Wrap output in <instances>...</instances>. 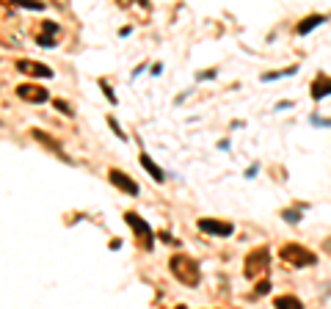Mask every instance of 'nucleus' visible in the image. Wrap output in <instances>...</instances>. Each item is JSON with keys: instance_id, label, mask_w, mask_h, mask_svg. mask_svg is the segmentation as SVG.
<instances>
[{"instance_id": "9", "label": "nucleus", "mask_w": 331, "mask_h": 309, "mask_svg": "<svg viewBox=\"0 0 331 309\" xmlns=\"http://www.w3.org/2000/svg\"><path fill=\"white\" fill-rule=\"evenodd\" d=\"M138 160H141V166L149 171V174H152V180H155V183H163V169L157 166L155 160H152V157H149L147 152H141V157H138Z\"/></svg>"}, {"instance_id": "10", "label": "nucleus", "mask_w": 331, "mask_h": 309, "mask_svg": "<svg viewBox=\"0 0 331 309\" xmlns=\"http://www.w3.org/2000/svg\"><path fill=\"white\" fill-rule=\"evenodd\" d=\"M329 94H331V80L329 77H317L315 86H312V97L323 99V97H329Z\"/></svg>"}, {"instance_id": "14", "label": "nucleus", "mask_w": 331, "mask_h": 309, "mask_svg": "<svg viewBox=\"0 0 331 309\" xmlns=\"http://www.w3.org/2000/svg\"><path fill=\"white\" fill-rule=\"evenodd\" d=\"M276 307L279 309H298L301 301H298L296 295H279V298H276Z\"/></svg>"}, {"instance_id": "7", "label": "nucleus", "mask_w": 331, "mask_h": 309, "mask_svg": "<svg viewBox=\"0 0 331 309\" xmlns=\"http://www.w3.org/2000/svg\"><path fill=\"white\" fill-rule=\"evenodd\" d=\"M17 66H20V72H25V75H33V77H53V69H50V66H42V63L20 61Z\"/></svg>"}, {"instance_id": "17", "label": "nucleus", "mask_w": 331, "mask_h": 309, "mask_svg": "<svg viewBox=\"0 0 331 309\" xmlns=\"http://www.w3.org/2000/svg\"><path fill=\"white\" fill-rule=\"evenodd\" d=\"M296 69H287V72H268V75L262 77V80H273V77H287V75H293Z\"/></svg>"}, {"instance_id": "18", "label": "nucleus", "mask_w": 331, "mask_h": 309, "mask_svg": "<svg viewBox=\"0 0 331 309\" xmlns=\"http://www.w3.org/2000/svg\"><path fill=\"white\" fill-rule=\"evenodd\" d=\"M56 108H58V111L63 113V116H72V108L66 105V102H63V99H56Z\"/></svg>"}, {"instance_id": "12", "label": "nucleus", "mask_w": 331, "mask_h": 309, "mask_svg": "<svg viewBox=\"0 0 331 309\" xmlns=\"http://www.w3.org/2000/svg\"><path fill=\"white\" fill-rule=\"evenodd\" d=\"M33 138H36V141H42L44 147H50V149H53L56 154H61V157H63V152H61V144H58V141H53L50 135H44L42 130H33Z\"/></svg>"}, {"instance_id": "20", "label": "nucleus", "mask_w": 331, "mask_h": 309, "mask_svg": "<svg viewBox=\"0 0 331 309\" xmlns=\"http://www.w3.org/2000/svg\"><path fill=\"white\" fill-rule=\"evenodd\" d=\"M284 218H287V221H298V218H301V213H296V210H287V213H284Z\"/></svg>"}, {"instance_id": "2", "label": "nucleus", "mask_w": 331, "mask_h": 309, "mask_svg": "<svg viewBox=\"0 0 331 309\" xmlns=\"http://www.w3.org/2000/svg\"><path fill=\"white\" fill-rule=\"evenodd\" d=\"M282 260L287 262V265H296V268H306L315 262V254L306 251L303 246H296V243H290V246L282 248Z\"/></svg>"}, {"instance_id": "8", "label": "nucleus", "mask_w": 331, "mask_h": 309, "mask_svg": "<svg viewBox=\"0 0 331 309\" xmlns=\"http://www.w3.org/2000/svg\"><path fill=\"white\" fill-rule=\"evenodd\" d=\"M17 94H20L22 99H33V102H44V99H47V92L39 89V86H33V89H30V86H20Z\"/></svg>"}, {"instance_id": "19", "label": "nucleus", "mask_w": 331, "mask_h": 309, "mask_svg": "<svg viewBox=\"0 0 331 309\" xmlns=\"http://www.w3.org/2000/svg\"><path fill=\"white\" fill-rule=\"evenodd\" d=\"M99 86H102V92H105V97L111 99V102H116V97H113V92H111V86H108L105 80H102V83H99Z\"/></svg>"}, {"instance_id": "3", "label": "nucleus", "mask_w": 331, "mask_h": 309, "mask_svg": "<svg viewBox=\"0 0 331 309\" xmlns=\"http://www.w3.org/2000/svg\"><path fill=\"white\" fill-rule=\"evenodd\" d=\"M199 229L207 232V235H218V238H229L235 232V226L229 221H218V218H202L199 221Z\"/></svg>"}, {"instance_id": "1", "label": "nucleus", "mask_w": 331, "mask_h": 309, "mask_svg": "<svg viewBox=\"0 0 331 309\" xmlns=\"http://www.w3.org/2000/svg\"><path fill=\"white\" fill-rule=\"evenodd\" d=\"M171 271H174L177 279H182L185 284L196 287V281H199V265H196L193 260H185V257H174V260H171Z\"/></svg>"}, {"instance_id": "16", "label": "nucleus", "mask_w": 331, "mask_h": 309, "mask_svg": "<svg viewBox=\"0 0 331 309\" xmlns=\"http://www.w3.org/2000/svg\"><path fill=\"white\" fill-rule=\"evenodd\" d=\"M108 124H111V127H113V133L119 135V138H121V141H124V138H127V135H124V130H121V127H119V122L113 119V116H111V119H108Z\"/></svg>"}, {"instance_id": "11", "label": "nucleus", "mask_w": 331, "mask_h": 309, "mask_svg": "<svg viewBox=\"0 0 331 309\" xmlns=\"http://www.w3.org/2000/svg\"><path fill=\"white\" fill-rule=\"evenodd\" d=\"M317 25H323V17H320V14H312V17H306V20H303L301 25H298V36H306L309 31H315Z\"/></svg>"}, {"instance_id": "15", "label": "nucleus", "mask_w": 331, "mask_h": 309, "mask_svg": "<svg viewBox=\"0 0 331 309\" xmlns=\"http://www.w3.org/2000/svg\"><path fill=\"white\" fill-rule=\"evenodd\" d=\"M17 6H22V8H33V11H42V3H39V0H14Z\"/></svg>"}, {"instance_id": "5", "label": "nucleus", "mask_w": 331, "mask_h": 309, "mask_svg": "<svg viewBox=\"0 0 331 309\" xmlns=\"http://www.w3.org/2000/svg\"><path fill=\"white\" fill-rule=\"evenodd\" d=\"M127 224H130V226H133V229H135V235H138V238H141L144 240V246H152V229H149V224H147V221H141V218H138V216H135V213H127Z\"/></svg>"}, {"instance_id": "4", "label": "nucleus", "mask_w": 331, "mask_h": 309, "mask_svg": "<svg viewBox=\"0 0 331 309\" xmlns=\"http://www.w3.org/2000/svg\"><path fill=\"white\" fill-rule=\"evenodd\" d=\"M268 260H271V254H268V248H260V251H254V254H248V265H246V276L251 279V276H257L260 271H265L268 268Z\"/></svg>"}, {"instance_id": "6", "label": "nucleus", "mask_w": 331, "mask_h": 309, "mask_svg": "<svg viewBox=\"0 0 331 309\" xmlns=\"http://www.w3.org/2000/svg\"><path fill=\"white\" fill-rule=\"evenodd\" d=\"M108 177H111V183L116 185V188H121L124 193H130V196H138V185L130 180V177L124 174V171H119V169H111L108 171Z\"/></svg>"}, {"instance_id": "13", "label": "nucleus", "mask_w": 331, "mask_h": 309, "mask_svg": "<svg viewBox=\"0 0 331 309\" xmlns=\"http://www.w3.org/2000/svg\"><path fill=\"white\" fill-rule=\"evenodd\" d=\"M44 31H47V33L44 36H39V44H42V47H53V39H50V33H58V25L56 22H44Z\"/></svg>"}]
</instances>
